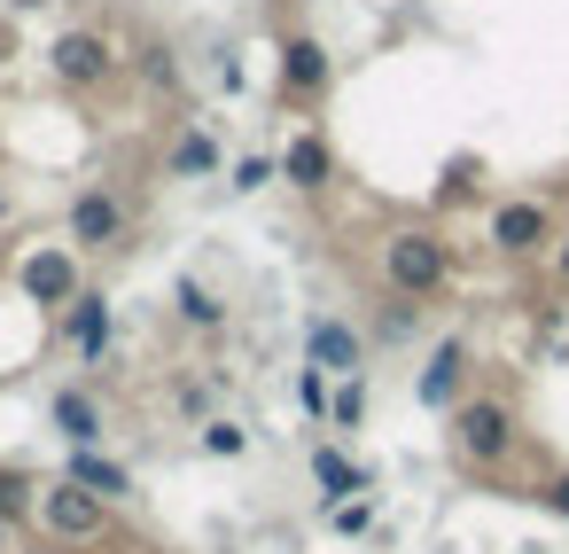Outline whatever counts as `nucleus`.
Listing matches in <instances>:
<instances>
[]
</instances>
